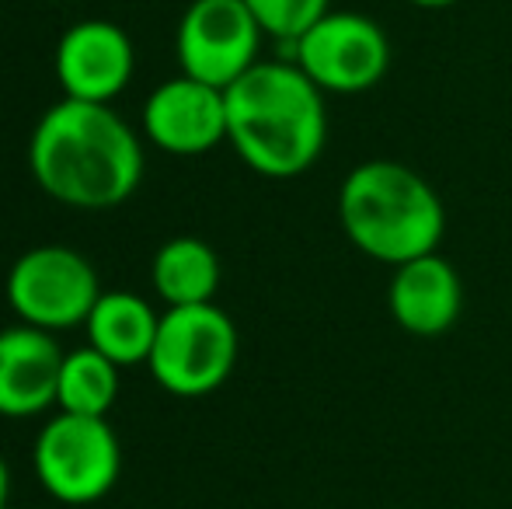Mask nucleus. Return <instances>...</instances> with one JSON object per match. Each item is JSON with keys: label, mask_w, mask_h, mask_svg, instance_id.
Returning <instances> with one entry per match:
<instances>
[{"label": "nucleus", "mask_w": 512, "mask_h": 509, "mask_svg": "<svg viewBox=\"0 0 512 509\" xmlns=\"http://www.w3.org/2000/svg\"><path fill=\"white\" fill-rule=\"evenodd\" d=\"M7 499H11V471H7V461L0 457V509H7Z\"/></svg>", "instance_id": "obj_17"}, {"label": "nucleus", "mask_w": 512, "mask_h": 509, "mask_svg": "<svg viewBox=\"0 0 512 509\" xmlns=\"http://www.w3.org/2000/svg\"><path fill=\"white\" fill-rule=\"evenodd\" d=\"M464 307V283L450 258L439 252L418 255L411 262L394 265L387 283V311L394 325L418 339H436L450 332Z\"/></svg>", "instance_id": "obj_11"}, {"label": "nucleus", "mask_w": 512, "mask_h": 509, "mask_svg": "<svg viewBox=\"0 0 512 509\" xmlns=\"http://www.w3.org/2000/svg\"><path fill=\"white\" fill-rule=\"evenodd\" d=\"M28 168L49 199L70 210H112L143 178V147L133 126L98 102L63 98L39 119Z\"/></svg>", "instance_id": "obj_1"}, {"label": "nucleus", "mask_w": 512, "mask_h": 509, "mask_svg": "<svg viewBox=\"0 0 512 509\" xmlns=\"http://www.w3.org/2000/svg\"><path fill=\"white\" fill-rule=\"evenodd\" d=\"M262 35L244 0H192L175 35L178 67L196 81L227 91L258 63Z\"/></svg>", "instance_id": "obj_8"}, {"label": "nucleus", "mask_w": 512, "mask_h": 509, "mask_svg": "<svg viewBox=\"0 0 512 509\" xmlns=\"http://www.w3.org/2000/svg\"><path fill=\"white\" fill-rule=\"evenodd\" d=\"M7 304L25 325L63 332L88 321L102 297L98 272L81 252L63 245L32 248L7 272Z\"/></svg>", "instance_id": "obj_7"}, {"label": "nucleus", "mask_w": 512, "mask_h": 509, "mask_svg": "<svg viewBox=\"0 0 512 509\" xmlns=\"http://www.w3.org/2000/svg\"><path fill=\"white\" fill-rule=\"evenodd\" d=\"M290 49V60L324 95H363L391 70V39L359 11H328Z\"/></svg>", "instance_id": "obj_6"}, {"label": "nucleus", "mask_w": 512, "mask_h": 509, "mask_svg": "<svg viewBox=\"0 0 512 509\" xmlns=\"http://www.w3.org/2000/svg\"><path fill=\"white\" fill-rule=\"evenodd\" d=\"M63 349L53 332L35 325H14L0 332V415L28 419L56 405Z\"/></svg>", "instance_id": "obj_12"}, {"label": "nucleus", "mask_w": 512, "mask_h": 509, "mask_svg": "<svg viewBox=\"0 0 512 509\" xmlns=\"http://www.w3.org/2000/svg\"><path fill=\"white\" fill-rule=\"evenodd\" d=\"M237 349V328L223 307H168L147 367L150 377L175 398H203L234 374Z\"/></svg>", "instance_id": "obj_4"}, {"label": "nucleus", "mask_w": 512, "mask_h": 509, "mask_svg": "<svg viewBox=\"0 0 512 509\" xmlns=\"http://www.w3.org/2000/svg\"><path fill=\"white\" fill-rule=\"evenodd\" d=\"M119 394V367L98 353L95 346H81L63 353L60 384H56V408L74 415H108Z\"/></svg>", "instance_id": "obj_15"}, {"label": "nucleus", "mask_w": 512, "mask_h": 509, "mask_svg": "<svg viewBox=\"0 0 512 509\" xmlns=\"http://www.w3.org/2000/svg\"><path fill=\"white\" fill-rule=\"evenodd\" d=\"M84 328H88V346L105 353L115 367H136L150 360L161 314L129 290H102Z\"/></svg>", "instance_id": "obj_13"}, {"label": "nucleus", "mask_w": 512, "mask_h": 509, "mask_svg": "<svg viewBox=\"0 0 512 509\" xmlns=\"http://www.w3.org/2000/svg\"><path fill=\"white\" fill-rule=\"evenodd\" d=\"M223 95L227 143L255 175L297 178L324 154V91L293 60H258Z\"/></svg>", "instance_id": "obj_2"}, {"label": "nucleus", "mask_w": 512, "mask_h": 509, "mask_svg": "<svg viewBox=\"0 0 512 509\" xmlns=\"http://www.w3.org/2000/svg\"><path fill=\"white\" fill-rule=\"evenodd\" d=\"M408 4L422 7V11H446V7L460 4V0H408Z\"/></svg>", "instance_id": "obj_18"}, {"label": "nucleus", "mask_w": 512, "mask_h": 509, "mask_svg": "<svg viewBox=\"0 0 512 509\" xmlns=\"http://www.w3.org/2000/svg\"><path fill=\"white\" fill-rule=\"evenodd\" d=\"M143 133L164 154H209L227 140V95L189 74L171 77L143 102Z\"/></svg>", "instance_id": "obj_9"}, {"label": "nucleus", "mask_w": 512, "mask_h": 509, "mask_svg": "<svg viewBox=\"0 0 512 509\" xmlns=\"http://www.w3.org/2000/svg\"><path fill=\"white\" fill-rule=\"evenodd\" d=\"M244 4L251 7L265 35L286 42V46H293L317 18L331 11V0H244Z\"/></svg>", "instance_id": "obj_16"}, {"label": "nucleus", "mask_w": 512, "mask_h": 509, "mask_svg": "<svg viewBox=\"0 0 512 509\" xmlns=\"http://www.w3.org/2000/svg\"><path fill=\"white\" fill-rule=\"evenodd\" d=\"M133 39L102 18L77 21L56 46V81L63 98L108 105L133 81Z\"/></svg>", "instance_id": "obj_10"}, {"label": "nucleus", "mask_w": 512, "mask_h": 509, "mask_svg": "<svg viewBox=\"0 0 512 509\" xmlns=\"http://www.w3.org/2000/svg\"><path fill=\"white\" fill-rule=\"evenodd\" d=\"M220 276V255L203 238H189V234L164 241L150 265V283L168 307L213 304Z\"/></svg>", "instance_id": "obj_14"}, {"label": "nucleus", "mask_w": 512, "mask_h": 509, "mask_svg": "<svg viewBox=\"0 0 512 509\" xmlns=\"http://www.w3.org/2000/svg\"><path fill=\"white\" fill-rule=\"evenodd\" d=\"M39 485L67 506H91L115 489L122 447L105 415L60 412L39 429L32 447Z\"/></svg>", "instance_id": "obj_5"}, {"label": "nucleus", "mask_w": 512, "mask_h": 509, "mask_svg": "<svg viewBox=\"0 0 512 509\" xmlns=\"http://www.w3.org/2000/svg\"><path fill=\"white\" fill-rule=\"evenodd\" d=\"M338 224L366 258L401 265L439 252L446 210L439 192L401 161H363L342 178Z\"/></svg>", "instance_id": "obj_3"}]
</instances>
